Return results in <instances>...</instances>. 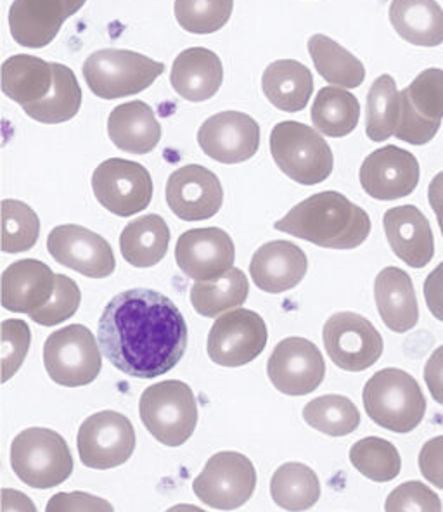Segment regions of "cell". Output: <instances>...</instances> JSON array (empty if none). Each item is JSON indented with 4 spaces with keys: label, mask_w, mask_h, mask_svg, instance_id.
<instances>
[{
    "label": "cell",
    "mask_w": 443,
    "mask_h": 512,
    "mask_svg": "<svg viewBox=\"0 0 443 512\" xmlns=\"http://www.w3.org/2000/svg\"><path fill=\"white\" fill-rule=\"evenodd\" d=\"M99 345L123 374L158 378L172 371L186 353V319L174 301L155 289H129L104 308Z\"/></svg>",
    "instance_id": "cell-1"
},
{
    "label": "cell",
    "mask_w": 443,
    "mask_h": 512,
    "mask_svg": "<svg viewBox=\"0 0 443 512\" xmlns=\"http://www.w3.org/2000/svg\"><path fill=\"white\" fill-rule=\"evenodd\" d=\"M274 229L328 250H355L371 234V218L347 196L324 191L291 208Z\"/></svg>",
    "instance_id": "cell-2"
},
{
    "label": "cell",
    "mask_w": 443,
    "mask_h": 512,
    "mask_svg": "<svg viewBox=\"0 0 443 512\" xmlns=\"http://www.w3.org/2000/svg\"><path fill=\"white\" fill-rule=\"evenodd\" d=\"M367 416L393 433H411L423 423L426 398L409 372L388 367L367 381L362 393Z\"/></svg>",
    "instance_id": "cell-3"
},
{
    "label": "cell",
    "mask_w": 443,
    "mask_h": 512,
    "mask_svg": "<svg viewBox=\"0 0 443 512\" xmlns=\"http://www.w3.org/2000/svg\"><path fill=\"white\" fill-rule=\"evenodd\" d=\"M270 153L279 170L302 186H317L333 173L328 142L309 125L281 122L270 132Z\"/></svg>",
    "instance_id": "cell-4"
},
{
    "label": "cell",
    "mask_w": 443,
    "mask_h": 512,
    "mask_svg": "<svg viewBox=\"0 0 443 512\" xmlns=\"http://www.w3.org/2000/svg\"><path fill=\"white\" fill-rule=\"evenodd\" d=\"M142 424L158 442L180 447L198 426V402L191 386L177 379L161 381L142 391Z\"/></svg>",
    "instance_id": "cell-5"
},
{
    "label": "cell",
    "mask_w": 443,
    "mask_h": 512,
    "mask_svg": "<svg viewBox=\"0 0 443 512\" xmlns=\"http://www.w3.org/2000/svg\"><path fill=\"white\" fill-rule=\"evenodd\" d=\"M82 71L92 94L111 101L149 89L163 75L165 64L139 52L101 49L90 54Z\"/></svg>",
    "instance_id": "cell-6"
},
{
    "label": "cell",
    "mask_w": 443,
    "mask_h": 512,
    "mask_svg": "<svg viewBox=\"0 0 443 512\" xmlns=\"http://www.w3.org/2000/svg\"><path fill=\"white\" fill-rule=\"evenodd\" d=\"M11 466L28 487L54 488L73 473V457L65 438L47 428H28L11 443Z\"/></svg>",
    "instance_id": "cell-7"
},
{
    "label": "cell",
    "mask_w": 443,
    "mask_h": 512,
    "mask_svg": "<svg viewBox=\"0 0 443 512\" xmlns=\"http://www.w3.org/2000/svg\"><path fill=\"white\" fill-rule=\"evenodd\" d=\"M44 365L54 383L78 388L96 381L103 369V357L89 327L71 324L45 341Z\"/></svg>",
    "instance_id": "cell-8"
},
{
    "label": "cell",
    "mask_w": 443,
    "mask_h": 512,
    "mask_svg": "<svg viewBox=\"0 0 443 512\" xmlns=\"http://www.w3.org/2000/svg\"><path fill=\"white\" fill-rule=\"evenodd\" d=\"M255 488V466L239 452H219L210 457L193 483L196 497L219 511H234L244 506L253 497Z\"/></svg>",
    "instance_id": "cell-9"
},
{
    "label": "cell",
    "mask_w": 443,
    "mask_h": 512,
    "mask_svg": "<svg viewBox=\"0 0 443 512\" xmlns=\"http://www.w3.org/2000/svg\"><path fill=\"white\" fill-rule=\"evenodd\" d=\"M92 191L99 205L116 217L144 212L153 199V179L141 163L111 158L92 173Z\"/></svg>",
    "instance_id": "cell-10"
},
{
    "label": "cell",
    "mask_w": 443,
    "mask_h": 512,
    "mask_svg": "<svg viewBox=\"0 0 443 512\" xmlns=\"http://www.w3.org/2000/svg\"><path fill=\"white\" fill-rule=\"evenodd\" d=\"M322 340L333 364L348 372L373 367L385 350L383 336L373 322L354 312L331 315L324 324Z\"/></svg>",
    "instance_id": "cell-11"
},
{
    "label": "cell",
    "mask_w": 443,
    "mask_h": 512,
    "mask_svg": "<svg viewBox=\"0 0 443 512\" xmlns=\"http://www.w3.org/2000/svg\"><path fill=\"white\" fill-rule=\"evenodd\" d=\"M269 340L265 320L246 308H236L215 320L208 341V357L222 367H243L260 357Z\"/></svg>",
    "instance_id": "cell-12"
},
{
    "label": "cell",
    "mask_w": 443,
    "mask_h": 512,
    "mask_svg": "<svg viewBox=\"0 0 443 512\" xmlns=\"http://www.w3.org/2000/svg\"><path fill=\"white\" fill-rule=\"evenodd\" d=\"M443 120V70L428 68L400 92L399 141L424 146L433 141Z\"/></svg>",
    "instance_id": "cell-13"
},
{
    "label": "cell",
    "mask_w": 443,
    "mask_h": 512,
    "mask_svg": "<svg viewBox=\"0 0 443 512\" xmlns=\"http://www.w3.org/2000/svg\"><path fill=\"white\" fill-rule=\"evenodd\" d=\"M78 454L90 469L118 468L135 450V429L129 417L115 410H103L87 417L77 436Z\"/></svg>",
    "instance_id": "cell-14"
},
{
    "label": "cell",
    "mask_w": 443,
    "mask_h": 512,
    "mask_svg": "<svg viewBox=\"0 0 443 512\" xmlns=\"http://www.w3.org/2000/svg\"><path fill=\"white\" fill-rule=\"evenodd\" d=\"M270 383L289 397L317 390L326 376V362L312 341L293 336L277 343L267 362Z\"/></svg>",
    "instance_id": "cell-15"
},
{
    "label": "cell",
    "mask_w": 443,
    "mask_h": 512,
    "mask_svg": "<svg viewBox=\"0 0 443 512\" xmlns=\"http://www.w3.org/2000/svg\"><path fill=\"white\" fill-rule=\"evenodd\" d=\"M47 250L56 262L90 279L110 277L116 269L111 244L82 225H58L52 229Z\"/></svg>",
    "instance_id": "cell-16"
},
{
    "label": "cell",
    "mask_w": 443,
    "mask_h": 512,
    "mask_svg": "<svg viewBox=\"0 0 443 512\" xmlns=\"http://www.w3.org/2000/svg\"><path fill=\"white\" fill-rule=\"evenodd\" d=\"M198 144L208 158L219 163H243L260 148V125L246 113L222 111L201 125Z\"/></svg>",
    "instance_id": "cell-17"
},
{
    "label": "cell",
    "mask_w": 443,
    "mask_h": 512,
    "mask_svg": "<svg viewBox=\"0 0 443 512\" xmlns=\"http://www.w3.org/2000/svg\"><path fill=\"white\" fill-rule=\"evenodd\" d=\"M419 177L416 156L397 146L376 149L364 160L359 172L360 186L378 201L407 198L416 191Z\"/></svg>",
    "instance_id": "cell-18"
},
{
    "label": "cell",
    "mask_w": 443,
    "mask_h": 512,
    "mask_svg": "<svg viewBox=\"0 0 443 512\" xmlns=\"http://www.w3.org/2000/svg\"><path fill=\"white\" fill-rule=\"evenodd\" d=\"M236 248L231 236L219 227L184 232L175 246V262L194 281L219 279L234 269Z\"/></svg>",
    "instance_id": "cell-19"
},
{
    "label": "cell",
    "mask_w": 443,
    "mask_h": 512,
    "mask_svg": "<svg viewBox=\"0 0 443 512\" xmlns=\"http://www.w3.org/2000/svg\"><path fill=\"white\" fill-rule=\"evenodd\" d=\"M170 210L186 222L215 217L224 203L219 177L201 165H186L168 177L165 189Z\"/></svg>",
    "instance_id": "cell-20"
},
{
    "label": "cell",
    "mask_w": 443,
    "mask_h": 512,
    "mask_svg": "<svg viewBox=\"0 0 443 512\" xmlns=\"http://www.w3.org/2000/svg\"><path fill=\"white\" fill-rule=\"evenodd\" d=\"M87 0H14L9 9V28L14 42L28 49H42L58 37L66 20Z\"/></svg>",
    "instance_id": "cell-21"
},
{
    "label": "cell",
    "mask_w": 443,
    "mask_h": 512,
    "mask_svg": "<svg viewBox=\"0 0 443 512\" xmlns=\"http://www.w3.org/2000/svg\"><path fill=\"white\" fill-rule=\"evenodd\" d=\"M386 239L395 256L412 269H423L435 256V237L418 206L390 208L383 217Z\"/></svg>",
    "instance_id": "cell-22"
},
{
    "label": "cell",
    "mask_w": 443,
    "mask_h": 512,
    "mask_svg": "<svg viewBox=\"0 0 443 512\" xmlns=\"http://www.w3.org/2000/svg\"><path fill=\"white\" fill-rule=\"evenodd\" d=\"M309 269L305 251L289 241H270L260 246L251 258L253 284L265 293H284L296 288Z\"/></svg>",
    "instance_id": "cell-23"
},
{
    "label": "cell",
    "mask_w": 443,
    "mask_h": 512,
    "mask_svg": "<svg viewBox=\"0 0 443 512\" xmlns=\"http://www.w3.org/2000/svg\"><path fill=\"white\" fill-rule=\"evenodd\" d=\"M56 289V274L39 260H20L2 274V307L14 314H33L44 308Z\"/></svg>",
    "instance_id": "cell-24"
},
{
    "label": "cell",
    "mask_w": 443,
    "mask_h": 512,
    "mask_svg": "<svg viewBox=\"0 0 443 512\" xmlns=\"http://www.w3.org/2000/svg\"><path fill=\"white\" fill-rule=\"evenodd\" d=\"M224 82V66L219 56L205 47L180 52L172 64L170 84L182 99L203 103L212 99Z\"/></svg>",
    "instance_id": "cell-25"
},
{
    "label": "cell",
    "mask_w": 443,
    "mask_h": 512,
    "mask_svg": "<svg viewBox=\"0 0 443 512\" xmlns=\"http://www.w3.org/2000/svg\"><path fill=\"white\" fill-rule=\"evenodd\" d=\"M379 317L393 333H407L418 326L419 307L412 279L399 267H386L374 281Z\"/></svg>",
    "instance_id": "cell-26"
},
{
    "label": "cell",
    "mask_w": 443,
    "mask_h": 512,
    "mask_svg": "<svg viewBox=\"0 0 443 512\" xmlns=\"http://www.w3.org/2000/svg\"><path fill=\"white\" fill-rule=\"evenodd\" d=\"M108 135L116 148L130 154H148L161 141V125L144 101L120 104L108 118Z\"/></svg>",
    "instance_id": "cell-27"
},
{
    "label": "cell",
    "mask_w": 443,
    "mask_h": 512,
    "mask_svg": "<svg viewBox=\"0 0 443 512\" xmlns=\"http://www.w3.org/2000/svg\"><path fill=\"white\" fill-rule=\"evenodd\" d=\"M262 90L272 106L286 113H298L309 104L314 77L300 61L279 59L265 68Z\"/></svg>",
    "instance_id": "cell-28"
},
{
    "label": "cell",
    "mask_w": 443,
    "mask_h": 512,
    "mask_svg": "<svg viewBox=\"0 0 443 512\" xmlns=\"http://www.w3.org/2000/svg\"><path fill=\"white\" fill-rule=\"evenodd\" d=\"M54 85V68L44 59L16 54L2 64V92L21 108L39 103Z\"/></svg>",
    "instance_id": "cell-29"
},
{
    "label": "cell",
    "mask_w": 443,
    "mask_h": 512,
    "mask_svg": "<svg viewBox=\"0 0 443 512\" xmlns=\"http://www.w3.org/2000/svg\"><path fill=\"white\" fill-rule=\"evenodd\" d=\"M390 23L409 44H443V9L437 0H392Z\"/></svg>",
    "instance_id": "cell-30"
},
{
    "label": "cell",
    "mask_w": 443,
    "mask_h": 512,
    "mask_svg": "<svg viewBox=\"0 0 443 512\" xmlns=\"http://www.w3.org/2000/svg\"><path fill=\"white\" fill-rule=\"evenodd\" d=\"M170 229L160 215L135 218L120 236V250L125 262L139 269H149L167 256Z\"/></svg>",
    "instance_id": "cell-31"
},
{
    "label": "cell",
    "mask_w": 443,
    "mask_h": 512,
    "mask_svg": "<svg viewBox=\"0 0 443 512\" xmlns=\"http://www.w3.org/2000/svg\"><path fill=\"white\" fill-rule=\"evenodd\" d=\"M310 58L328 84L341 89H357L366 80V68L352 52L322 33L309 40Z\"/></svg>",
    "instance_id": "cell-32"
},
{
    "label": "cell",
    "mask_w": 443,
    "mask_h": 512,
    "mask_svg": "<svg viewBox=\"0 0 443 512\" xmlns=\"http://www.w3.org/2000/svg\"><path fill=\"white\" fill-rule=\"evenodd\" d=\"M270 495L284 511H307L321 499V481L314 469L302 462H286L272 474Z\"/></svg>",
    "instance_id": "cell-33"
},
{
    "label": "cell",
    "mask_w": 443,
    "mask_h": 512,
    "mask_svg": "<svg viewBox=\"0 0 443 512\" xmlns=\"http://www.w3.org/2000/svg\"><path fill=\"white\" fill-rule=\"evenodd\" d=\"M248 295V277L241 269H231L219 279L193 284L191 305L201 317L213 319L241 307Z\"/></svg>",
    "instance_id": "cell-34"
},
{
    "label": "cell",
    "mask_w": 443,
    "mask_h": 512,
    "mask_svg": "<svg viewBox=\"0 0 443 512\" xmlns=\"http://www.w3.org/2000/svg\"><path fill=\"white\" fill-rule=\"evenodd\" d=\"M52 68L54 85L49 96L23 108L32 120L45 125L70 122L82 108V89L73 70L61 63H52Z\"/></svg>",
    "instance_id": "cell-35"
},
{
    "label": "cell",
    "mask_w": 443,
    "mask_h": 512,
    "mask_svg": "<svg viewBox=\"0 0 443 512\" xmlns=\"http://www.w3.org/2000/svg\"><path fill=\"white\" fill-rule=\"evenodd\" d=\"M360 104L357 97L341 87H324L312 104L315 130L328 137H345L359 125Z\"/></svg>",
    "instance_id": "cell-36"
},
{
    "label": "cell",
    "mask_w": 443,
    "mask_h": 512,
    "mask_svg": "<svg viewBox=\"0 0 443 512\" xmlns=\"http://www.w3.org/2000/svg\"><path fill=\"white\" fill-rule=\"evenodd\" d=\"M400 120V92L390 75L374 80L367 94L366 134L373 142H385L395 135Z\"/></svg>",
    "instance_id": "cell-37"
},
{
    "label": "cell",
    "mask_w": 443,
    "mask_h": 512,
    "mask_svg": "<svg viewBox=\"0 0 443 512\" xmlns=\"http://www.w3.org/2000/svg\"><path fill=\"white\" fill-rule=\"evenodd\" d=\"M303 419L324 435L347 436L360 426V412L350 398L324 395L305 405Z\"/></svg>",
    "instance_id": "cell-38"
},
{
    "label": "cell",
    "mask_w": 443,
    "mask_h": 512,
    "mask_svg": "<svg viewBox=\"0 0 443 512\" xmlns=\"http://www.w3.org/2000/svg\"><path fill=\"white\" fill-rule=\"evenodd\" d=\"M350 462L362 476L376 483L395 480L402 469L397 447L378 436H367L354 443L350 448Z\"/></svg>",
    "instance_id": "cell-39"
},
{
    "label": "cell",
    "mask_w": 443,
    "mask_h": 512,
    "mask_svg": "<svg viewBox=\"0 0 443 512\" xmlns=\"http://www.w3.org/2000/svg\"><path fill=\"white\" fill-rule=\"evenodd\" d=\"M40 236V218L30 206L16 199L2 201V251L25 253Z\"/></svg>",
    "instance_id": "cell-40"
},
{
    "label": "cell",
    "mask_w": 443,
    "mask_h": 512,
    "mask_svg": "<svg viewBox=\"0 0 443 512\" xmlns=\"http://www.w3.org/2000/svg\"><path fill=\"white\" fill-rule=\"evenodd\" d=\"M175 20L196 35L222 30L231 20L234 0H175Z\"/></svg>",
    "instance_id": "cell-41"
},
{
    "label": "cell",
    "mask_w": 443,
    "mask_h": 512,
    "mask_svg": "<svg viewBox=\"0 0 443 512\" xmlns=\"http://www.w3.org/2000/svg\"><path fill=\"white\" fill-rule=\"evenodd\" d=\"M80 301H82V293L77 282L63 274H56V289L51 301L44 308L30 314V319L40 326H59L77 314Z\"/></svg>",
    "instance_id": "cell-42"
},
{
    "label": "cell",
    "mask_w": 443,
    "mask_h": 512,
    "mask_svg": "<svg viewBox=\"0 0 443 512\" xmlns=\"http://www.w3.org/2000/svg\"><path fill=\"white\" fill-rule=\"evenodd\" d=\"M32 343V331L25 320L2 322V383H7L25 362Z\"/></svg>",
    "instance_id": "cell-43"
},
{
    "label": "cell",
    "mask_w": 443,
    "mask_h": 512,
    "mask_svg": "<svg viewBox=\"0 0 443 512\" xmlns=\"http://www.w3.org/2000/svg\"><path fill=\"white\" fill-rule=\"evenodd\" d=\"M385 512H442V500L421 481H405L388 495Z\"/></svg>",
    "instance_id": "cell-44"
},
{
    "label": "cell",
    "mask_w": 443,
    "mask_h": 512,
    "mask_svg": "<svg viewBox=\"0 0 443 512\" xmlns=\"http://www.w3.org/2000/svg\"><path fill=\"white\" fill-rule=\"evenodd\" d=\"M45 512H115L106 499L85 492H59L47 502Z\"/></svg>",
    "instance_id": "cell-45"
},
{
    "label": "cell",
    "mask_w": 443,
    "mask_h": 512,
    "mask_svg": "<svg viewBox=\"0 0 443 512\" xmlns=\"http://www.w3.org/2000/svg\"><path fill=\"white\" fill-rule=\"evenodd\" d=\"M419 469L424 480L443 490V435L424 443L419 452Z\"/></svg>",
    "instance_id": "cell-46"
},
{
    "label": "cell",
    "mask_w": 443,
    "mask_h": 512,
    "mask_svg": "<svg viewBox=\"0 0 443 512\" xmlns=\"http://www.w3.org/2000/svg\"><path fill=\"white\" fill-rule=\"evenodd\" d=\"M424 301L435 319L443 322V262L424 281Z\"/></svg>",
    "instance_id": "cell-47"
},
{
    "label": "cell",
    "mask_w": 443,
    "mask_h": 512,
    "mask_svg": "<svg viewBox=\"0 0 443 512\" xmlns=\"http://www.w3.org/2000/svg\"><path fill=\"white\" fill-rule=\"evenodd\" d=\"M424 381H426L433 400L443 405V345L438 346L426 362Z\"/></svg>",
    "instance_id": "cell-48"
},
{
    "label": "cell",
    "mask_w": 443,
    "mask_h": 512,
    "mask_svg": "<svg viewBox=\"0 0 443 512\" xmlns=\"http://www.w3.org/2000/svg\"><path fill=\"white\" fill-rule=\"evenodd\" d=\"M2 512H37V507L33 500L13 488H4L2 490Z\"/></svg>",
    "instance_id": "cell-49"
},
{
    "label": "cell",
    "mask_w": 443,
    "mask_h": 512,
    "mask_svg": "<svg viewBox=\"0 0 443 512\" xmlns=\"http://www.w3.org/2000/svg\"><path fill=\"white\" fill-rule=\"evenodd\" d=\"M428 201L437 215L438 225L443 227V172L437 173L428 187Z\"/></svg>",
    "instance_id": "cell-50"
},
{
    "label": "cell",
    "mask_w": 443,
    "mask_h": 512,
    "mask_svg": "<svg viewBox=\"0 0 443 512\" xmlns=\"http://www.w3.org/2000/svg\"><path fill=\"white\" fill-rule=\"evenodd\" d=\"M167 512H206L201 507L191 506V504H179V506L170 507Z\"/></svg>",
    "instance_id": "cell-51"
}]
</instances>
